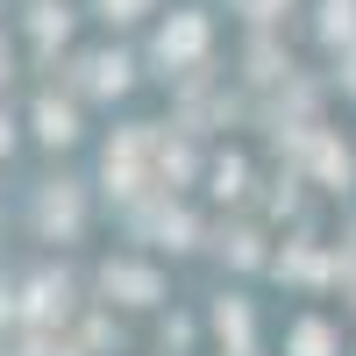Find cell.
Segmentation results:
<instances>
[{"instance_id": "cell-7", "label": "cell", "mask_w": 356, "mask_h": 356, "mask_svg": "<svg viewBox=\"0 0 356 356\" xmlns=\"http://www.w3.org/2000/svg\"><path fill=\"white\" fill-rule=\"evenodd\" d=\"M335 349V335L321 328V321H300V328H292V356H328Z\"/></svg>"}, {"instance_id": "cell-4", "label": "cell", "mask_w": 356, "mask_h": 356, "mask_svg": "<svg viewBox=\"0 0 356 356\" xmlns=\"http://www.w3.org/2000/svg\"><path fill=\"white\" fill-rule=\"evenodd\" d=\"M86 86H93V93H122L129 86V57H86Z\"/></svg>"}, {"instance_id": "cell-17", "label": "cell", "mask_w": 356, "mask_h": 356, "mask_svg": "<svg viewBox=\"0 0 356 356\" xmlns=\"http://www.w3.org/2000/svg\"><path fill=\"white\" fill-rule=\"evenodd\" d=\"M349 86H356V65H349Z\"/></svg>"}, {"instance_id": "cell-14", "label": "cell", "mask_w": 356, "mask_h": 356, "mask_svg": "<svg viewBox=\"0 0 356 356\" xmlns=\"http://www.w3.org/2000/svg\"><path fill=\"white\" fill-rule=\"evenodd\" d=\"M29 356H72V349H50V342H36V349H29Z\"/></svg>"}, {"instance_id": "cell-6", "label": "cell", "mask_w": 356, "mask_h": 356, "mask_svg": "<svg viewBox=\"0 0 356 356\" xmlns=\"http://www.w3.org/2000/svg\"><path fill=\"white\" fill-rule=\"evenodd\" d=\"M321 36H328V43L356 36V0H328V8H321Z\"/></svg>"}, {"instance_id": "cell-1", "label": "cell", "mask_w": 356, "mask_h": 356, "mask_svg": "<svg viewBox=\"0 0 356 356\" xmlns=\"http://www.w3.org/2000/svg\"><path fill=\"white\" fill-rule=\"evenodd\" d=\"M100 292H107V300H136V307H150L157 300V271H143V264H107V271H100Z\"/></svg>"}, {"instance_id": "cell-11", "label": "cell", "mask_w": 356, "mask_h": 356, "mask_svg": "<svg viewBox=\"0 0 356 356\" xmlns=\"http://www.w3.org/2000/svg\"><path fill=\"white\" fill-rule=\"evenodd\" d=\"M314 164H321V178H335V186L349 178V157L335 150V143H314Z\"/></svg>"}, {"instance_id": "cell-3", "label": "cell", "mask_w": 356, "mask_h": 356, "mask_svg": "<svg viewBox=\"0 0 356 356\" xmlns=\"http://www.w3.org/2000/svg\"><path fill=\"white\" fill-rule=\"evenodd\" d=\"M57 314H65V278H36V285H29V321H57Z\"/></svg>"}, {"instance_id": "cell-2", "label": "cell", "mask_w": 356, "mask_h": 356, "mask_svg": "<svg viewBox=\"0 0 356 356\" xmlns=\"http://www.w3.org/2000/svg\"><path fill=\"white\" fill-rule=\"evenodd\" d=\"M200 43H207V22H200V15H178L164 36H157V57H164V65H193Z\"/></svg>"}, {"instance_id": "cell-8", "label": "cell", "mask_w": 356, "mask_h": 356, "mask_svg": "<svg viewBox=\"0 0 356 356\" xmlns=\"http://www.w3.org/2000/svg\"><path fill=\"white\" fill-rule=\"evenodd\" d=\"M214 328H221V342H235V349H250V321H243V307H235V300H221V314H214Z\"/></svg>"}, {"instance_id": "cell-10", "label": "cell", "mask_w": 356, "mask_h": 356, "mask_svg": "<svg viewBox=\"0 0 356 356\" xmlns=\"http://www.w3.org/2000/svg\"><path fill=\"white\" fill-rule=\"evenodd\" d=\"M43 221H50V228H72V221H79V200H72V193H50V200H43Z\"/></svg>"}, {"instance_id": "cell-9", "label": "cell", "mask_w": 356, "mask_h": 356, "mask_svg": "<svg viewBox=\"0 0 356 356\" xmlns=\"http://www.w3.org/2000/svg\"><path fill=\"white\" fill-rule=\"evenodd\" d=\"M29 22H36V36H43V43L65 36V8H57V0H36V8H29Z\"/></svg>"}, {"instance_id": "cell-15", "label": "cell", "mask_w": 356, "mask_h": 356, "mask_svg": "<svg viewBox=\"0 0 356 356\" xmlns=\"http://www.w3.org/2000/svg\"><path fill=\"white\" fill-rule=\"evenodd\" d=\"M0 150H8V122H0Z\"/></svg>"}, {"instance_id": "cell-13", "label": "cell", "mask_w": 356, "mask_h": 356, "mask_svg": "<svg viewBox=\"0 0 356 356\" xmlns=\"http://www.w3.org/2000/svg\"><path fill=\"white\" fill-rule=\"evenodd\" d=\"M100 8H107L114 22H129V15H143V8H150V0H100Z\"/></svg>"}, {"instance_id": "cell-16", "label": "cell", "mask_w": 356, "mask_h": 356, "mask_svg": "<svg viewBox=\"0 0 356 356\" xmlns=\"http://www.w3.org/2000/svg\"><path fill=\"white\" fill-rule=\"evenodd\" d=\"M0 79H8V57H0Z\"/></svg>"}, {"instance_id": "cell-5", "label": "cell", "mask_w": 356, "mask_h": 356, "mask_svg": "<svg viewBox=\"0 0 356 356\" xmlns=\"http://www.w3.org/2000/svg\"><path fill=\"white\" fill-rule=\"evenodd\" d=\"M36 129H43V143H72V136H79L65 100H36Z\"/></svg>"}, {"instance_id": "cell-12", "label": "cell", "mask_w": 356, "mask_h": 356, "mask_svg": "<svg viewBox=\"0 0 356 356\" xmlns=\"http://www.w3.org/2000/svg\"><path fill=\"white\" fill-rule=\"evenodd\" d=\"M235 186H243V164H235V157H228V164L214 171V193H235Z\"/></svg>"}]
</instances>
